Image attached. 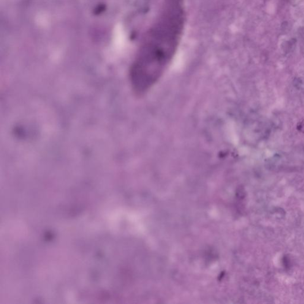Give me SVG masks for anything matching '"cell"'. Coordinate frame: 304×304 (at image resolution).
Masks as SVG:
<instances>
[{
  "label": "cell",
  "instance_id": "2",
  "mask_svg": "<svg viewBox=\"0 0 304 304\" xmlns=\"http://www.w3.org/2000/svg\"><path fill=\"white\" fill-rule=\"evenodd\" d=\"M298 129H299V130L304 132V121L299 124V125L298 126Z\"/></svg>",
  "mask_w": 304,
  "mask_h": 304
},
{
  "label": "cell",
  "instance_id": "1",
  "mask_svg": "<svg viewBox=\"0 0 304 304\" xmlns=\"http://www.w3.org/2000/svg\"><path fill=\"white\" fill-rule=\"evenodd\" d=\"M184 24V0H163L131 68V83L136 94L146 93L165 72L178 49Z\"/></svg>",
  "mask_w": 304,
  "mask_h": 304
}]
</instances>
